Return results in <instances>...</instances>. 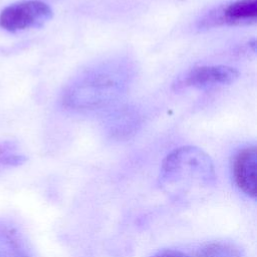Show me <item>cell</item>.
I'll use <instances>...</instances> for the list:
<instances>
[{
  "mask_svg": "<svg viewBox=\"0 0 257 257\" xmlns=\"http://www.w3.org/2000/svg\"><path fill=\"white\" fill-rule=\"evenodd\" d=\"M153 257H242V254L232 243L215 241L190 249H165Z\"/></svg>",
  "mask_w": 257,
  "mask_h": 257,
  "instance_id": "cell-5",
  "label": "cell"
},
{
  "mask_svg": "<svg viewBox=\"0 0 257 257\" xmlns=\"http://www.w3.org/2000/svg\"><path fill=\"white\" fill-rule=\"evenodd\" d=\"M24 161L25 157L16 152V148L12 143L0 144V167L18 166Z\"/></svg>",
  "mask_w": 257,
  "mask_h": 257,
  "instance_id": "cell-9",
  "label": "cell"
},
{
  "mask_svg": "<svg viewBox=\"0 0 257 257\" xmlns=\"http://www.w3.org/2000/svg\"><path fill=\"white\" fill-rule=\"evenodd\" d=\"M52 17L51 8L39 0H25L5 7L0 13V27L10 32L36 28Z\"/></svg>",
  "mask_w": 257,
  "mask_h": 257,
  "instance_id": "cell-2",
  "label": "cell"
},
{
  "mask_svg": "<svg viewBox=\"0 0 257 257\" xmlns=\"http://www.w3.org/2000/svg\"><path fill=\"white\" fill-rule=\"evenodd\" d=\"M232 173L238 189L250 198L257 195V151L255 146L240 150L233 158Z\"/></svg>",
  "mask_w": 257,
  "mask_h": 257,
  "instance_id": "cell-4",
  "label": "cell"
},
{
  "mask_svg": "<svg viewBox=\"0 0 257 257\" xmlns=\"http://www.w3.org/2000/svg\"><path fill=\"white\" fill-rule=\"evenodd\" d=\"M115 83L112 80L108 79V75H99L92 78L89 82H85L81 84V94L86 96L88 94V98L84 101H87L95 104V102H100L105 99L111 92V87H115Z\"/></svg>",
  "mask_w": 257,
  "mask_h": 257,
  "instance_id": "cell-8",
  "label": "cell"
},
{
  "mask_svg": "<svg viewBox=\"0 0 257 257\" xmlns=\"http://www.w3.org/2000/svg\"><path fill=\"white\" fill-rule=\"evenodd\" d=\"M0 257H32L19 231L7 223H0Z\"/></svg>",
  "mask_w": 257,
  "mask_h": 257,
  "instance_id": "cell-7",
  "label": "cell"
},
{
  "mask_svg": "<svg viewBox=\"0 0 257 257\" xmlns=\"http://www.w3.org/2000/svg\"><path fill=\"white\" fill-rule=\"evenodd\" d=\"M239 77L237 69L226 65L200 66L190 70L184 77H181L175 84L176 88L195 87L213 88L220 85H227Z\"/></svg>",
  "mask_w": 257,
  "mask_h": 257,
  "instance_id": "cell-3",
  "label": "cell"
},
{
  "mask_svg": "<svg viewBox=\"0 0 257 257\" xmlns=\"http://www.w3.org/2000/svg\"><path fill=\"white\" fill-rule=\"evenodd\" d=\"M257 18V0H236L213 14L209 22L214 24H250Z\"/></svg>",
  "mask_w": 257,
  "mask_h": 257,
  "instance_id": "cell-6",
  "label": "cell"
},
{
  "mask_svg": "<svg viewBox=\"0 0 257 257\" xmlns=\"http://www.w3.org/2000/svg\"><path fill=\"white\" fill-rule=\"evenodd\" d=\"M216 174L211 158L196 147H181L164 160L160 172L162 188L176 199L186 200L210 190Z\"/></svg>",
  "mask_w": 257,
  "mask_h": 257,
  "instance_id": "cell-1",
  "label": "cell"
}]
</instances>
